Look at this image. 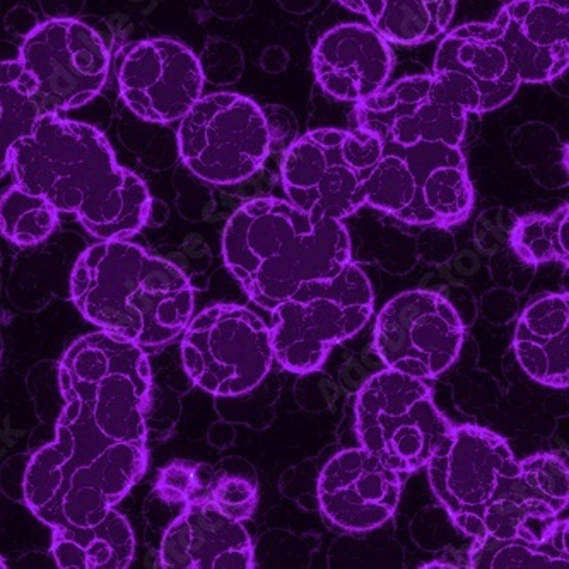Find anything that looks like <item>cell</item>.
<instances>
[{"instance_id":"19","label":"cell","mask_w":569,"mask_h":569,"mask_svg":"<svg viewBox=\"0 0 569 569\" xmlns=\"http://www.w3.org/2000/svg\"><path fill=\"white\" fill-rule=\"evenodd\" d=\"M492 24L520 82H549L568 69V9L552 0H511Z\"/></svg>"},{"instance_id":"21","label":"cell","mask_w":569,"mask_h":569,"mask_svg":"<svg viewBox=\"0 0 569 569\" xmlns=\"http://www.w3.org/2000/svg\"><path fill=\"white\" fill-rule=\"evenodd\" d=\"M515 355L533 380L552 389L569 383V298L546 295L533 298L518 320Z\"/></svg>"},{"instance_id":"14","label":"cell","mask_w":569,"mask_h":569,"mask_svg":"<svg viewBox=\"0 0 569 569\" xmlns=\"http://www.w3.org/2000/svg\"><path fill=\"white\" fill-rule=\"evenodd\" d=\"M467 116L432 76L400 79L356 107L358 129L399 146L425 141L460 148Z\"/></svg>"},{"instance_id":"11","label":"cell","mask_w":569,"mask_h":569,"mask_svg":"<svg viewBox=\"0 0 569 569\" xmlns=\"http://www.w3.org/2000/svg\"><path fill=\"white\" fill-rule=\"evenodd\" d=\"M426 467L432 491L470 539L479 533V518L499 486L520 472L503 438L469 425L451 426Z\"/></svg>"},{"instance_id":"27","label":"cell","mask_w":569,"mask_h":569,"mask_svg":"<svg viewBox=\"0 0 569 569\" xmlns=\"http://www.w3.org/2000/svg\"><path fill=\"white\" fill-rule=\"evenodd\" d=\"M510 148L520 167L536 168L537 171L542 167H549V171L556 167L568 170V146L562 144L558 132L546 123L521 126L513 133Z\"/></svg>"},{"instance_id":"30","label":"cell","mask_w":569,"mask_h":569,"mask_svg":"<svg viewBox=\"0 0 569 569\" xmlns=\"http://www.w3.org/2000/svg\"><path fill=\"white\" fill-rule=\"evenodd\" d=\"M156 489L168 501L187 503L189 499L193 498V491H196L193 469L183 463H173L161 472Z\"/></svg>"},{"instance_id":"2","label":"cell","mask_w":569,"mask_h":569,"mask_svg":"<svg viewBox=\"0 0 569 569\" xmlns=\"http://www.w3.org/2000/svg\"><path fill=\"white\" fill-rule=\"evenodd\" d=\"M11 170L19 187L74 214L100 240H129L151 214L148 187L120 167L103 133L56 113L38 117L16 142Z\"/></svg>"},{"instance_id":"4","label":"cell","mask_w":569,"mask_h":569,"mask_svg":"<svg viewBox=\"0 0 569 569\" xmlns=\"http://www.w3.org/2000/svg\"><path fill=\"white\" fill-rule=\"evenodd\" d=\"M71 296L86 320L141 348L177 339L193 315L187 276L127 240L89 247L72 272Z\"/></svg>"},{"instance_id":"29","label":"cell","mask_w":569,"mask_h":569,"mask_svg":"<svg viewBox=\"0 0 569 569\" xmlns=\"http://www.w3.org/2000/svg\"><path fill=\"white\" fill-rule=\"evenodd\" d=\"M211 501L233 520L252 517L257 507V489L252 482L237 477H226L212 489Z\"/></svg>"},{"instance_id":"10","label":"cell","mask_w":569,"mask_h":569,"mask_svg":"<svg viewBox=\"0 0 569 569\" xmlns=\"http://www.w3.org/2000/svg\"><path fill=\"white\" fill-rule=\"evenodd\" d=\"M183 332V367L193 383L212 396L250 392L274 361L269 327L243 307L216 305L190 318Z\"/></svg>"},{"instance_id":"17","label":"cell","mask_w":569,"mask_h":569,"mask_svg":"<svg viewBox=\"0 0 569 569\" xmlns=\"http://www.w3.org/2000/svg\"><path fill=\"white\" fill-rule=\"evenodd\" d=\"M317 491L329 526L342 532H370L396 513L402 479L365 448H349L327 463Z\"/></svg>"},{"instance_id":"6","label":"cell","mask_w":569,"mask_h":569,"mask_svg":"<svg viewBox=\"0 0 569 569\" xmlns=\"http://www.w3.org/2000/svg\"><path fill=\"white\" fill-rule=\"evenodd\" d=\"M272 313L276 361L292 373H311L322 368L333 346L367 326L373 313V289L367 274L349 262L333 278L301 286Z\"/></svg>"},{"instance_id":"15","label":"cell","mask_w":569,"mask_h":569,"mask_svg":"<svg viewBox=\"0 0 569 569\" xmlns=\"http://www.w3.org/2000/svg\"><path fill=\"white\" fill-rule=\"evenodd\" d=\"M120 97L149 123L180 122L202 97L199 59L180 41H139L127 50L117 69Z\"/></svg>"},{"instance_id":"20","label":"cell","mask_w":569,"mask_h":569,"mask_svg":"<svg viewBox=\"0 0 569 569\" xmlns=\"http://www.w3.org/2000/svg\"><path fill=\"white\" fill-rule=\"evenodd\" d=\"M390 71L389 43L373 28L340 24L315 47V78L336 100L361 103L385 88Z\"/></svg>"},{"instance_id":"23","label":"cell","mask_w":569,"mask_h":569,"mask_svg":"<svg viewBox=\"0 0 569 569\" xmlns=\"http://www.w3.org/2000/svg\"><path fill=\"white\" fill-rule=\"evenodd\" d=\"M568 520H552L539 542L485 539L473 542L470 568H568Z\"/></svg>"},{"instance_id":"9","label":"cell","mask_w":569,"mask_h":569,"mask_svg":"<svg viewBox=\"0 0 569 569\" xmlns=\"http://www.w3.org/2000/svg\"><path fill=\"white\" fill-rule=\"evenodd\" d=\"M270 144L266 113L234 93L200 97L177 130L181 161L212 186H234L252 178L266 163Z\"/></svg>"},{"instance_id":"25","label":"cell","mask_w":569,"mask_h":569,"mask_svg":"<svg viewBox=\"0 0 569 569\" xmlns=\"http://www.w3.org/2000/svg\"><path fill=\"white\" fill-rule=\"evenodd\" d=\"M511 250L521 262L537 266L569 259V208L562 206L552 214H533L518 219L511 228Z\"/></svg>"},{"instance_id":"1","label":"cell","mask_w":569,"mask_h":569,"mask_svg":"<svg viewBox=\"0 0 569 569\" xmlns=\"http://www.w3.org/2000/svg\"><path fill=\"white\" fill-rule=\"evenodd\" d=\"M59 377L66 403L56 440L28 463L24 503L52 529L59 568H129L136 540L116 507L148 467V356L100 330L72 342Z\"/></svg>"},{"instance_id":"34","label":"cell","mask_w":569,"mask_h":569,"mask_svg":"<svg viewBox=\"0 0 569 569\" xmlns=\"http://www.w3.org/2000/svg\"><path fill=\"white\" fill-rule=\"evenodd\" d=\"M289 56L281 47H270L263 52L262 67L267 72H282L288 67Z\"/></svg>"},{"instance_id":"35","label":"cell","mask_w":569,"mask_h":569,"mask_svg":"<svg viewBox=\"0 0 569 569\" xmlns=\"http://www.w3.org/2000/svg\"><path fill=\"white\" fill-rule=\"evenodd\" d=\"M278 2L291 14H307L311 9L317 8L320 0H278Z\"/></svg>"},{"instance_id":"13","label":"cell","mask_w":569,"mask_h":569,"mask_svg":"<svg viewBox=\"0 0 569 569\" xmlns=\"http://www.w3.org/2000/svg\"><path fill=\"white\" fill-rule=\"evenodd\" d=\"M462 342L460 315L437 292H402L380 311L375 326V349L385 367L421 380L447 371Z\"/></svg>"},{"instance_id":"28","label":"cell","mask_w":569,"mask_h":569,"mask_svg":"<svg viewBox=\"0 0 569 569\" xmlns=\"http://www.w3.org/2000/svg\"><path fill=\"white\" fill-rule=\"evenodd\" d=\"M197 59H199L203 82L231 86L240 81L243 74V53L231 41L211 38Z\"/></svg>"},{"instance_id":"3","label":"cell","mask_w":569,"mask_h":569,"mask_svg":"<svg viewBox=\"0 0 569 569\" xmlns=\"http://www.w3.org/2000/svg\"><path fill=\"white\" fill-rule=\"evenodd\" d=\"M222 257L252 301L272 311L307 282L339 274L351 262V240L345 222L266 197L231 216Z\"/></svg>"},{"instance_id":"31","label":"cell","mask_w":569,"mask_h":569,"mask_svg":"<svg viewBox=\"0 0 569 569\" xmlns=\"http://www.w3.org/2000/svg\"><path fill=\"white\" fill-rule=\"evenodd\" d=\"M203 2L216 18L222 21H237L250 11L253 0H203Z\"/></svg>"},{"instance_id":"18","label":"cell","mask_w":569,"mask_h":569,"mask_svg":"<svg viewBox=\"0 0 569 569\" xmlns=\"http://www.w3.org/2000/svg\"><path fill=\"white\" fill-rule=\"evenodd\" d=\"M159 565L170 569H250L252 539L241 521L219 510L211 498H192L168 527Z\"/></svg>"},{"instance_id":"7","label":"cell","mask_w":569,"mask_h":569,"mask_svg":"<svg viewBox=\"0 0 569 569\" xmlns=\"http://www.w3.org/2000/svg\"><path fill=\"white\" fill-rule=\"evenodd\" d=\"M355 415L361 448L399 473L426 467L451 429L426 380L389 368L362 385Z\"/></svg>"},{"instance_id":"26","label":"cell","mask_w":569,"mask_h":569,"mask_svg":"<svg viewBox=\"0 0 569 569\" xmlns=\"http://www.w3.org/2000/svg\"><path fill=\"white\" fill-rule=\"evenodd\" d=\"M59 222V211L49 200L16 183L0 199V231L11 243L34 247L47 240Z\"/></svg>"},{"instance_id":"32","label":"cell","mask_w":569,"mask_h":569,"mask_svg":"<svg viewBox=\"0 0 569 569\" xmlns=\"http://www.w3.org/2000/svg\"><path fill=\"white\" fill-rule=\"evenodd\" d=\"M84 4L86 0H40L41 11L50 19H76Z\"/></svg>"},{"instance_id":"37","label":"cell","mask_w":569,"mask_h":569,"mask_svg":"<svg viewBox=\"0 0 569 569\" xmlns=\"http://www.w3.org/2000/svg\"><path fill=\"white\" fill-rule=\"evenodd\" d=\"M6 568H8V565H6L4 559L0 558V569H6Z\"/></svg>"},{"instance_id":"8","label":"cell","mask_w":569,"mask_h":569,"mask_svg":"<svg viewBox=\"0 0 569 569\" xmlns=\"http://www.w3.org/2000/svg\"><path fill=\"white\" fill-rule=\"evenodd\" d=\"M380 158L381 142L373 133L311 130L282 159L286 196L308 214L342 221L365 206L362 189Z\"/></svg>"},{"instance_id":"24","label":"cell","mask_w":569,"mask_h":569,"mask_svg":"<svg viewBox=\"0 0 569 569\" xmlns=\"http://www.w3.org/2000/svg\"><path fill=\"white\" fill-rule=\"evenodd\" d=\"M38 117L37 89L24 67L19 60L0 62V178L11 171L12 148Z\"/></svg>"},{"instance_id":"33","label":"cell","mask_w":569,"mask_h":569,"mask_svg":"<svg viewBox=\"0 0 569 569\" xmlns=\"http://www.w3.org/2000/svg\"><path fill=\"white\" fill-rule=\"evenodd\" d=\"M38 24H40V22H38L37 16L24 8L12 9L8 18H6V27H8V30L11 31V33L19 34V37L27 38Z\"/></svg>"},{"instance_id":"36","label":"cell","mask_w":569,"mask_h":569,"mask_svg":"<svg viewBox=\"0 0 569 569\" xmlns=\"http://www.w3.org/2000/svg\"><path fill=\"white\" fill-rule=\"evenodd\" d=\"M555 4L561 6L562 9H568V0H552Z\"/></svg>"},{"instance_id":"5","label":"cell","mask_w":569,"mask_h":569,"mask_svg":"<svg viewBox=\"0 0 569 569\" xmlns=\"http://www.w3.org/2000/svg\"><path fill=\"white\" fill-rule=\"evenodd\" d=\"M362 196L365 206L412 226L459 224L473 206L466 158L445 142H381Z\"/></svg>"},{"instance_id":"22","label":"cell","mask_w":569,"mask_h":569,"mask_svg":"<svg viewBox=\"0 0 569 569\" xmlns=\"http://www.w3.org/2000/svg\"><path fill=\"white\" fill-rule=\"evenodd\" d=\"M367 16L387 41L419 44L435 40L450 27L457 0H339Z\"/></svg>"},{"instance_id":"16","label":"cell","mask_w":569,"mask_h":569,"mask_svg":"<svg viewBox=\"0 0 569 569\" xmlns=\"http://www.w3.org/2000/svg\"><path fill=\"white\" fill-rule=\"evenodd\" d=\"M432 71L467 113L498 110L521 84L492 22H470L448 33Z\"/></svg>"},{"instance_id":"12","label":"cell","mask_w":569,"mask_h":569,"mask_svg":"<svg viewBox=\"0 0 569 569\" xmlns=\"http://www.w3.org/2000/svg\"><path fill=\"white\" fill-rule=\"evenodd\" d=\"M19 62L37 98L57 110L82 107L98 97L110 71L103 38L78 19H50L24 38Z\"/></svg>"}]
</instances>
